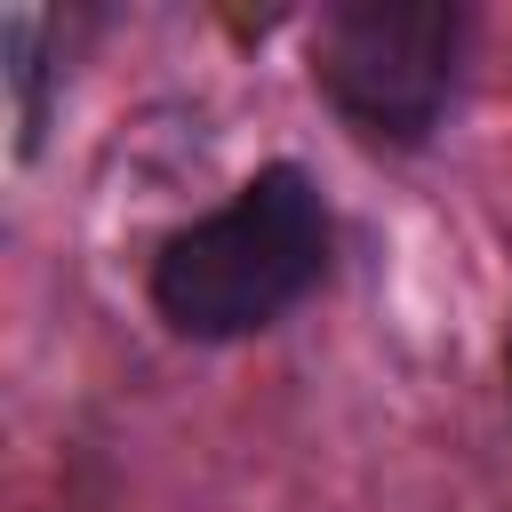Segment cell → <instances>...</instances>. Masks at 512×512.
<instances>
[{
	"label": "cell",
	"instance_id": "obj_1",
	"mask_svg": "<svg viewBox=\"0 0 512 512\" xmlns=\"http://www.w3.org/2000/svg\"><path fill=\"white\" fill-rule=\"evenodd\" d=\"M328 256H336V216H328L312 168L264 160L208 216L176 224L152 248L144 296H152L168 336H184V344H240V336L280 328L328 280Z\"/></svg>",
	"mask_w": 512,
	"mask_h": 512
},
{
	"label": "cell",
	"instance_id": "obj_2",
	"mask_svg": "<svg viewBox=\"0 0 512 512\" xmlns=\"http://www.w3.org/2000/svg\"><path fill=\"white\" fill-rule=\"evenodd\" d=\"M472 16L456 0H336L312 16V88L320 104L376 152H416L456 80H464Z\"/></svg>",
	"mask_w": 512,
	"mask_h": 512
},
{
	"label": "cell",
	"instance_id": "obj_3",
	"mask_svg": "<svg viewBox=\"0 0 512 512\" xmlns=\"http://www.w3.org/2000/svg\"><path fill=\"white\" fill-rule=\"evenodd\" d=\"M0 80H8V120H16V160H32L40 128H48V64H40V16L32 8L0 16Z\"/></svg>",
	"mask_w": 512,
	"mask_h": 512
},
{
	"label": "cell",
	"instance_id": "obj_4",
	"mask_svg": "<svg viewBox=\"0 0 512 512\" xmlns=\"http://www.w3.org/2000/svg\"><path fill=\"white\" fill-rule=\"evenodd\" d=\"M504 384H512V344H504Z\"/></svg>",
	"mask_w": 512,
	"mask_h": 512
}]
</instances>
